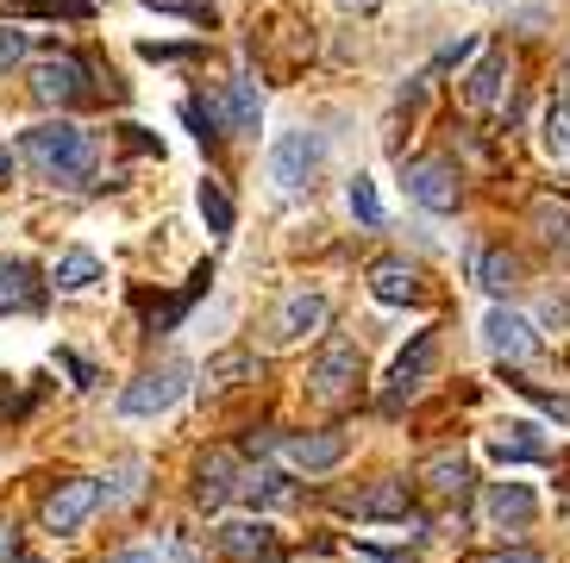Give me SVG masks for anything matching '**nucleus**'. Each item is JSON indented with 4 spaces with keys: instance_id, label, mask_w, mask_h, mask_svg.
<instances>
[{
    "instance_id": "nucleus-39",
    "label": "nucleus",
    "mask_w": 570,
    "mask_h": 563,
    "mask_svg": "<svg viewBox=\"0 0 570 563\" xmlns=\"http://www.w3.org/2000/svg\"><path fill=\"white\" fill-rule=\"evenodd\" d=\"M0 176H13V157H7V145H0Z\"/></svg>"
},
{
    "instance_id": "nucleus-15",
    "label": "nucleus",
    "mask_w": 570,
    "mask_h": 563,
    "mask_svg": "<svg viewBox=\"0 0 570 563\" xmlns=\"http://www.w3.org/2000/svg\"><path fill=\"white\" fill-rule=\"evenodd\" d=\"M370 295L383 300V307H407V300H420L426 288H420V269L407 264V257H383V264H370Z\"/></svg>"
},
{
    "instance_id": "nucleus-38",
    "label": "nucleus",
    "mask_w": 570,
    "mask_h": 563,
    "mask_svg": "<svg viewBox=\"0 0 570 563\" xmlns=\"http://www.w3.org/2000/svg\"><path fill=\"white\" fill-rule=\"evenodd\" d=\"M338 7H345V13H364V7H376V0H338Z\"/></svg>"
},
{
    "instance_id": "nucleus-36",
    "label": "nucleus",
    "mask_w": 570,
    "mask_h": 563,
    "mask_svg": "<svg viewBox=\"0 0 570 563\" xmlns=\"http://www.w3.org/2000/svg\"><path fill=\"white\" fill-rule=\"evenodd\" d=\"M564 319H570V300H546V326H564Z\"/></svg>"
},
{
    "instance_id": "nucleus-1",
    "label": "nucleus",
    "mask_w": 570,
    "mask_h": 563,
    "mask_svg": "<svg viewBox=\"0 0 570 563\" xmlns=\"http://www.w3.org/2000/svg\"><path fill=\"white\" fill-rule=\"evenodd\" d=\"M19 150H26V164L45 182H63V188H88V176L101 164L95 132H82L76 119H45V126H32V132L19 138Z\"/></svg>"
},
{
    "instance_id": "nucleus-9",
    "label": "nucleus",
    "mask_w": 570,
    "mask_h": 563,
    "mask_svg": "<svg viewBox=\"0 0 570 563\" xmlns=\"http://www.w3.org/2000/svg\"><path fill=\"white\" fill-rule=\"evenodd\" d=\"M32 95L45 100V107H76V100L88 95V69H82V57H45V63L32 69Z\"/></svg>"
},
{
    "instance_id": "nucleus-28",
    "label": "nucleus",
    "mask_w": 570,
    "mask_h": 563,
    "mask_svg": "<svg viewBox=\"0 0 570 563\" xmlns=\"http://www.w3.org/2000/svg\"><path fill=\"white\" fill-rule=\"evenodd\" d=\"M514 388L533 401L539 414H552V419H564V426H570V395H558V388H546V382H527V376H514Z\"/></svg>"
},
{
    "instance_id": "nucleus-4",
    "label": "nucleus",
    "mask_w": 570,
    "mask_h": 563,
    "mask_svg": "<svg viewBox=\"0 0 570 563\" xmlns=\"http://www.w3.org/2000/svg\"><path fill=\"white\" fill-rule=\"evenodd\" d=\"M183 382H188V369H183V364L145 369L138 382H126V395H119V414H126V419H151V414H169V407L183 401Z\"/></svg>"
},
{
    "instance_id": "nucleus-16",
    "label": "nucleus",
    "mask_w": 570,
    "mask_h": 563,
    "mask_svg": "<svg viewBox=\"0 0 570 563\" xmlns=\"http://www.w3.org/2000/svg\"><path fill=\"white\" fill-rule=\"evenodd\" d=\"M283 457L295 470H333L345 464V432H295V438H283Z\"/></svg>"
},
{
    "instance_id": "nucleus-31",
    "label": "nucleus",
    "mask_w": 570,
    "mask_h": 563,
    "mask_svg": "<svg viewBox=\"0 0 570 563\" xmlns=\"http://www.w3.org/2000/svg\"><path fill=\"white\" fill-rule=\"evenodd\" d=\"M26 57V26H0V76Z\"/></svg>"
},
{
    "instance_id": "nucleus-12",
    "label": "nucleus",
    "mask_w": 570,
    "mask_h": 563,
    "mask_svg": "<svg viewBox=\"0 0 570 563\" xmlns=\"http://www.w3.org/2000/svg\"><path fill=\"white\" fill-rule=\"evenodd\" d=\"M483 345L502 357V364H527L539 350V338H533V326L514 314V307H489L483 314Z\"/></svg>"
},
{
    "instance_id": "nucleus-7",
    "label": "nucleus",
    "mask_w": 570,
    "mask_h": 563,
    "mask_svg": "<svg viewBox=\"0 0 570 563\" xmlns=\"http://www.w3.org/2000/svg\"><path fill=\"white\" fill-rule=\"evenodd\" d=\"M407 195H414L420 207H433V214H452L458 200H464V176H458V164H445V157H414V164H407Z\"/></svg>"
},
{
    "instance_id": "nucleus-24",
    "label": "nucleus",
    "mask_w": 570,
    "mask_h": 563,
    "mask_svg": "<svg viewBox=\"0 0 570 563\" xmlns=\"http://www.w3.org/2000/svg\"><path fill=\"white\" fill-rule=\"evenodd\" d=\"M195 200H202V219H207V233H214V238H226V233H233V195H226V188H219L214 176H207V182L195 188Z\"/></svg>"
},
{
    "instance_id": "nucleus-2",
    "label": "nucleus",
    "mask_w": 570,
    "mask_h": 563,
    "mask_svg": "<svg viewBox=\"0 0 570 563\" xmlns=\"http://www.w3.org/2000/svg\"><path fill=\"white\" fill-rule=\"evenodd\" d=\"M357 388H364V350H357L352 338L320 345L314 369H307V395H314L320 407H345V401H357Z\"/></svg>"
},
{
    "instance_id": "nucleus-33",
    "label": "nucleus",
    "mask_w": 570,
    "mask_h": 563,
    "mask_svg": "<svg viewBox=\"0 0 570 563\" xmlns=\"http://www.w3.org/2000/svg\"><path fill=\"white\" fill-rule=\"evenodd\" d=\"M132 488H138V464H119V476H114V488H107V495H114V501H126Z\"/></svg>"
},
{
    "instance_id": "nucleus-35",
    "label": "nucleus",
    "mask_w": 570,
    "mask_h": 563,
    "mask_svg": "<svg viewBox=\"0 0 570 563\" xmlns=\"http://www.w3.org/2000/svg\"><path fill=\"white\" fill-rule=\"evenodd\" d=\"M13 557H19V532L0 520V563H13Z\"/></svg>"
},
{
    "instance_id": "nucleus-6",
    "label": "nucleus",
    "mask_w": 570,
    "mask_h": 563,
    "mask_svg": "<svg viewBox=\"0 0 570 563\" xmlns=\"http://www.w3.org/2000/svg\"><path fill=\"white\" fill-rule=\"evenodd\" d=\"M439 364V338L433 332H420L414 345L395 357V369H389V388H383V414H402V401H414L420 388H426V376H433Z\"/></svg>"
},
{
    "instance_id": "nucleus-25",
    "label": "nucleus",
    "mask_w": 570,
    "mask_h": 563,
    "mask_svg": "<svg viewBox=\"0 0 570 563\" xmlns=\"http://www.w3.org/2000/svg\"><path fill=\"white\" fill-rule=\"evenodd\" d=\"M252 350H219L214 364H207V395H226V388H238V376H252Z\"/></svg>"
},
{
    "instance_id": "nucleus-10",
    "label": "nucleus",
    "mask_w": 570,
    "mask_h": 563,
    "mask_svg": "<svg viewBox=\"0 0 570 563\" xmlns=\"http://www.w3.org/2000/svg\"><path fill=\"white\" fill-rule=\"evenodd\" d=\"M326 314H333V300L320 295V288H302V295H288L283 307H276V345H302V338H314L320 326H326Z\"/></svg>"
},
{
    "instance_id": "nucleus-32",
    "label": "nucleus",
    "mask_w": 570,
    "mask_h": 563,
    "mask_svg": "<svg viewBox=\"0 0 570 563\" xmlns=\"http://www.w3.org/2000/svg\"><path fill=\"white\" fill-rule=\"evenodd\" d=\"M464 57H483V45H476V38H458V45H445V50H439V69H452V63H464Z\"/></svg>"
},
{
    "instance_id": "nucleus-27",
    "label": "nucleus",
    "mask_w": 570,
    "mask_h": 563,
    "mask_svg": "<svg viewBox=\"0 0 570 563\" xmlns=\"http://www.w3.org/2000/svg\"><path fill=\"white\" fill-rule=\"evenodd\" d=\"M257 113H264V95H257L252 76H238V82H233V132H252Z\"/></svg>"
},
{
    "instance_id": "nucleus-34",
    "label": "nucleus",
    "mask_w": 570,
    "mask_h": 563,
    "mask_svg": "<svg viewBox=\"0 0 570 563\" xmlns=\"http://www.w3.org/2000/svg\"><path fill=\"white\" fill-rule=\"evenodd\" d=\"M476 563H546L539 551H489V557H476Z\"/></svg>"
},
{
    "instance_id": "nucleus-13",
    "label": "nucleus",
    "mask_w": 570,
    "mask_h": 563,
    "mask_svg": "<svg viewBox=\"0 0 570 563\" xmlns=\"http://www.w3.org/2000/svg\"><path fill=\"white\" fill-rule=\"evenodd\" d=\"M502 95H508V50H483L476 69L464 76V107L470 113H495Z\"/></svg>"
},
{
    "instance_id": "nucleus-21",
    "label": "nucleus",
    "mask_w": 570,
    "mask_h": 563,
    "mask_svg": "<svg viewBox=\"0 0 570 563\" xmlns=\"http://www.w3.org/2000/svg\"><path fill=\"white\" fill-rule=\"evenodd\" d=\"M470 276H476V288H489V295H508L520 282V264L508 250H476V257H470Z\"/></svg>"
},
{
    "instance_id": "nucleus-29",
    "label": "nucleus",
    "mask_w": 570,
    "mask_h": 563,
    "mask_svg": "<svg viewBox=\"0 0 570 563\" xmlns=\"http://www.w3.org/2000/svg\"><path fill=\"white\" fill-rule=\"evenodd\" d=\"M546 150H552V157H570V95L546 113Z\"/></svg>"
},
{
    "instance_id": "nucleus-11",
    "label": "nucleus",
    "mask_w": 570,
    "mask_h": 563,
    "mask_svg": "<svg viewBox=\"0 0 570 563\" xmlns=\"http://www.w3.org/2000/svg\"><path fill=\"white\" fill-rule=\"evenodd\" d=\"M233 495H245V470H238L233 451H207L202 470H195V501H202L207 514H219Z\"/></svg>"
},
{
    "instance_id": "nucleus-20",
    "label": "nucleus",
    "mask_w": 570,
    "mask_h": 563,
    "mask_svg": "<svg viewBox=\"0 0 570 563\" xmlns=\"http://www.w3.org/2000/svg\"><path fill=\"white\" fill-rule=\"evenodd\" d=\"M533 226H539V238H546V250H558V257L570 264V207L564 200L539 195L533 200Z\"/></svg>"
},
{
    "instance_id": "nucleus-37",
    "label": "nucleus",
    "mask_w": 570,
    "mask_h": 563,
    "mask_svg": "<svg viewBox=\"0 0 570 563\" xmlns=\"http://www.w3.org/2000/svg\"><path fill=\"white\" fill-rule=\"evenodd\" d=\"M107 563H164L157 551H119V557H107Z\"/></svg>"
},
{
    "instance_id": "nucleus-8",
    "label": "nucleus",
    "mask_w": 570,
    "mask_h": 563,
    "mask_svg": "<svg viewBox=\"0 0 570 563\" xmlns=\"http://www.w3.org/2000/svg\"><path fill=\"white\" fill-rule=\"evenodd\" d=\"M214 545L226 551L233 563H269V557H276V526H269L264 514L219 520V526H214Z\"/></svg>"
},
{
    "instance_id": "nucleus-19",
    "label": "nucleus",
    "mask_w": 570,
    "mask_h": 563,
    "mask_svg": "<svg viewBox=\"0 0 570 563\" xmlns=\"http://www.w3.org/2000/svg\"><path fill=\"white\" fill-rule=\"evenodd\" d=\"M420 488H426L433 501H464L470 495V464H464V457H452V451H445V457H426Z\"/></svg>"
},
{
    "instance_id": "nucleus-30",
    "label": "nucleus",
    "mask_w": 570,
    "mask_h": 563,
    "mask_svg": "<svg viewBox=\"0 0 570 563\" xmlns=\"http://www.w3.org/2000/svg\"><path fill=\"white\" fill-rule=\"evenodd\" d=\"M145 7H157V13H183V19H195V26H214V0H145Z\"/></svg>"
},
{
    "instance_id": "nucleus-22",
    "label": "nucleus",
    "mask_w": 570,
    "mask_h": 563,
    "mask_svg": "<svg viewBox=\"0 0 570 563\" xmlns=\"http://www.w3.org/2000/svg\"><path fill=\"white\" fill-rule=\"evenodd\" d=\"M95 282H101V257H95V250H63V257H57V288H63V295H82V288H95Z\"/></svg>"
},
{
    "instance_id": "nucleus-14",
    "label": "nucleus",
    "mask_w": 570,
    "mask_h": 563,
    "mask_svg": "<svg viewBox=\"0 0 570 563\" xmlns=\"http://www.w3.org/2000/svg\"><path fill=\"white\" fill-rule=\"evenodd\" d=\"M483 507H489V526H502V532H520V526L539 520V495L527 488V482H495Z\"/></svg>"
},
{
    "instance_id": "nucleus-23",
    "label": "nucleus",
    "mask_w": 570,
    "mask_h": 563,
    "mask_svg": "<svg viewBox=\"0 0 570 563\" xmlns=\"http://www.w3.org/2000/svg\"><path fill=\"white\" fill-rule=\"evenodd\" d=\"M489 457H495V464H539V457H546V445L533 438V426H508V432H495V438H489Z\"/></svg>"
},
{
    "instance_id": "nucleus-26",
    "label": "nucleus",
    "mask_w": 570,
    "mask_h": 563,
    "mask_svg": "<svg viewBox=\"0 0 570 563\" xmlns=\"http://www.w3.org/2000/svg\"><path fill=\"white\" fill-rule=\"evenodd\" d=\"M345 207H352V219H364V226H383V195H376V182H370V176H352Z\"/></svg>"
},
{
    "instance_id": "nucleus-5",
    "label": "nucleus",
    "mask_w": 570,
    "mask_h": 563,
    "mask_svg": "<svg viewBox=\"0 0 570 563\" xmlns=\"http://www.w3.org/2000/svg\"><path fill=\"white\" fill-rule=\"evenodd\" d=\"M101 507V482L88 476H69L57 482L51 495H45V507H38V520H45V532H57V539H69V532H82V520Z\"/></svg>"
},
{
    "instance_id": "nucleus-3",
    "label": "nucleus",
    "mask_w": 570,
    "mask_h": 563,
    "mask_svg": "<svg viewBox=\"0 0 570 563\" xmlns=\"http://www.w3.org/2000/svg\"><path fill=\"white\" fill-rule=\"evenodd\" d=\"M320 164H326V145H320V132H283L276 145H269V182L276 188H314V176H320Z\"/></svg>"
},
{
    "instance_id": "nucleus-17",
    "label": "nucleus",
    "mask_w": 570,
    "mask_h": 563,
    "mask_svg": "<svg viewBox=\"0 0 570 563\" xmlns=\"http://www.w3.org/2000/svg\"><path fill=\"white\" fill-rule=\"evenodd\" d=\"M38 300H45L38 269L19 264V257H0V314H32Z\"/></svg>"
},
{
    "instance_id": "nucleus-18",
    "label": "nucleus",
    "mask_w": 570,
    "mask_h": 563,
    "mask_svg": "<svg viewBox=\"0 0 570 563\" xmlns=\"http://www.w3.org/2000/svg\"><path fill=\"white\" fill-rule=\"evenodd\" d=\"M407 501H414V488L402 476H383V482H370L352 507H357V520H407Z\"/></svg>"
}]
</instances>
